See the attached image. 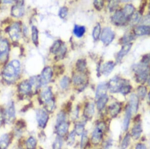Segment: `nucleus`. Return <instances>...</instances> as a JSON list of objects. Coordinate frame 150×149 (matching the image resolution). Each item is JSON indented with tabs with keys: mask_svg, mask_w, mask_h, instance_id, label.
Here are the masks:
<instances>
[{
	"mask_svg": "<svg viewBox=\"0 0 150 149\" xmlns=\"http://www.w3.org/2000/svg\"><path fill=\"white\" fill-rule=\"evenodd\" d=\"M20 63L18 60H13L10 62L3 71V77L8 82L15 81L20 72Z\"/></svg>",
	"mask_w": 150,
	"mask_h": 149,
	"instance_id": "f257e3e1",
	"label": "nucleus"
},
{
	"mask_svg": "<svg viewBox=\"0 0 150 149\" xmlns=\"http://www.w3.org/2000/svg\"><path fill=\"white\" fill-rule=\"evenodd\" d=\"M134 69L136 73L137 81L144 84L148 77L150 68L140 63L139 65H135Z\"/></svg>",
	"mask_w": 150,
	"mask_h": 149,
	"instance_id": "f03ea898",
	"label": "nucleus"
},
{
	"mask_svg": "<svg viewBox=\"0 0 150 149\" xmlns=\"http://www.w3.org/2000/svg\"><path fill=\"white\" fill-rule=\"evenodd\" d=\"M127 83V81H124L119 77H114L110 81L108 88L112 93H117L119 92L122 87Z\"/></svg>",
	"mask_w": 150,
	"mask_h": 149,
	"instance_id": "7ed1b4c3",
	"label": "nucleus"
},
{
	"mask_svg": "<svg viewBox=\"0 0 150 149\" xmlns=\"http://www.w3.org/2000/svg\"><path fill=\"white\" fill-rule=\"evenodd\" d=\"M106 128V125L104 123H100L94 130L92 137V142L95 145L99 144L102 139L103 132Z\"/></svg>",
	"mask_w": 150,
	"mask_h": 149,
	"instance_id": "20e7f679",
	"label": "nucleus"
},
{
	"mask_svg": "<svg viewBox=\"0 0 150 149\" xmlns=\"http://www.w3.org/2000/svg\"><path fill=\"white\" fill-rule=\"evenodd\" d=\"M115 38L114 32L110 28H104L101 35V39L103 43L106 45H109L112 42Z\"/></svg>",
	"mask_w": 150,
	"mask_h": 149,
	"instance_id": "39448f33",
	"label": "nucleus"
},
{
	"mask_svg": "<svg viewBox=\"0 0 150 149\" xmlns=\"http://www.w3.org/2000/svg\"><path fill=\"white\" fill-rule=\"evenodd\" d=\"M36 118L40 127L44 128L46 125L49 117L48 114L44 110L38 109L36 111Z\"/></svg>",
	"mask_w": 150,
	"mask_h": 149,
	"instance_id": "423d86ee",
	"label": "nucleus"
},
{
	"mask_svg": "<svg viewBox=\"0 0 150 149\" xmlns=\"http://www.w3.org/2000/svg\"><path fill=\"white\" fill-rule=\"evenodd\" d=\"M4 117L5 120L7 123H10L13 122L15 118V110L13 103H11L7 106Z\"/></svg>",
	"mask_w": 150,
	"mask_h": 149,
	"instance_id": "0eeeda50",
	"label": "nucleus"
},
{
	"mask_svg": "<svg viewBox=\"0 0 150 149\" xmlns=\"http://www.w3.org/2000/svg\"><path fill=\"white\" fill-rule=\"evenodd\" d=\"M127 17L122 11H118L115 13L112 17V23L117 26L123 25L126 22Z\"/></svg>",
	"mask_w": 150,
	"mask_h": 149,
	"instance_id": "6e6552de",
	"label": "nucleus"
},
{
	"mask_svg": "<svg viewBox=\"0 0 150 149\" xmlns=\"http://www.w3.org/2000/svg\"><path fill=\"white\" fill-rule=\"evenodd\" d=\"M20 33V26L18 23L13 24L9 29V34L13 41H16L19 39Z\"/></svg>",
	"mask_w": 150,
	"mask_h": 149,
	"instance_id": "1a4fd4ad",
	"label": "nucleus"
},
{
	"mask_svg": "<svg viewBox=\"0 0 150 149\" xmlns=\"http://www.w3.org/2000/svg\"><path fill=\"white\" fill-rule=\"evenodd\" d=\"M53 76V71L52 69L49 67H47L43 70L41 74V77L40 78L41 85H45L49 82Z\"/></svg>",
	"mask_w": 150,
	"mask_h": 149,
	"instance_id": "9d476101",
	"label": "nucleus"
},
{
	"mask_svg": "<svg viewBox=\"0 0 150 149\" xmlns=\"http://www.w3.org/2000/svg\"><path fill=\"white\" fill-rule=\"evenodd\" d=\"M9 44L5 40L0 41V60L5 61L8 57Z\"/></svg>",
	"mask_w": 150,
	"mask_h": 149,
	"instance_id": "9b49d317",
	"label": "nucleus"
},
{
	"mask_svg": "<svg viewBox=\"0 0 150 149\" xmlns=\"http://www.w3.org/2000/svg\"><path fill=\"white\" fill-rule=\"evenodd\" d=\"M69 129L68 123L64 121L57 122L56 130L58 135L60 137H63L68 132Z\"/></svg>",
	"mask_w": 150,
	"mask_h": 149,
	"instance_id": "f8f14e48",
	"label": "nucleus"
},
{
	"mask_svg": "<svg viewBox=\"0 0 150 149\" xmlns=\"http://www.w3.org/2000/svg\"><path fill=\"white\" fill-rule=\"evenodd\" d=\"M23 3V1L18 2L17 5L12 8L11 11L12 15L15 17H20L23 15L24 12V8L22 7Z\"/></svg>",
	"mask_w": 150,
	"mask_h": 149,
	"instance_id": "ddd939ff",
	"label": "nucleus"
},
{
	"mask_svg": "<svg viewBox=\"0 0 150 149\" xmlns=\"http://www.w3.org/2000/svg\"><path fill=\"white\" fill-rule=\"evenodd\" d=\"M138 97L135 94H132L130 98V106L129 108L133 113H136L138 109Z\"/></svg>",
	"mask_w": 150,
	"mask_h": 149,
	"instance_id": "4468645a",
	"label": "nucleus"
},
{
	"mask_svg": "<svg viewBox=\"0 0 150 149\" xmlns=\"http://www.w3.org/2000/svg\"><path fill=\"white\" fill-rule=\"evenodd\" d=\"M134 33L137 36H144L150 35V26H140L134 29Z\"/></svg>",
	"mask_w": 150,
	"mask_h": 149,
	"instance_id": "2eb2a0df",
	"label": "nucleus"
},
{
	"mask_svg": "<svg viewBox=\"0 0 150 149\" xmlns=\"http://www.w3.org/2000/svg\"><path fill=\"white\" fill-rule=\"evenodd\" d=\"M108 88V85L106 83H103L99 84L98 86L96 94V98L99 99L101 97L106 96Z\"/></svg>",
	"mask_w": 150,
	"mask_h": 149,
	"instance_id": "dca6fc26",
	"label": "nucleus"
},
{
	"mask_svg": "<svg viewBox=\"0 0 150 149\" xmlns=\"http://www.w3.org/2000/svg\"><path fill=\"white\" fill-rule=\"evenodd\" d=\"M132 45H133L132 43H127L122 47L121 50L118 53V55L117 57V61L119 62L120 60H121L123 58V57L129 52L130 49H131Z\"/></svg>",
	"mask_w": 150,
	"mask_h": 149,
	"instance_id": "f3484780",
	"label": "nucleus"
},
{
	"mask_svg": "<svg viewBox=\"0 0 150 149\" xmlns=\"http://www.w3.org/2000/svg\"><path fill=\"white\" fill-rule=\"evenodd\" d=\"M132 113V112L131 110L129 108V106H128L127 108L124 119V122H123V129H124V131L127 130L129 126L130 120L131 118Z\"/></svg>",
	"mask_w": 150,
	"mask_h": 149,
	"instance_id": "a211bd4d",
	"label": "nucleus"
},
{
	"mask_svg": "<svg viewBox=\"0 0 150 149\" xmlns=\"http://www.w3.org/2000/svg\"><path fill=\"white\" fill-rule=\"evenodd\" d=\"M19 88L21 93H23L24 94H28L31 93L32 86H31L30 82L25 81L21 83Z\"/></svg>",
	"mask_w": 150,
	"mask_h": 149,
	"instance_id": "6ab92c4d",
	"label": "nucleus"
},
{
	"mask_svg": "<svg viewBox=\"0 0 150 149\" xmlns=\"http://www.w3.org/2000/svg\"><path fill=\"white\" fill-rule=\"evenodd\" d=\"M115 64L112 61H109L103 65L102 71L105 76H108L114 68Z\"/></svg>",
	"mask_w": 150,
	"mask_h": 149,
	"instance_id": "aec40b11",
	"label": "nucleus"
},
{
	"mask_svg": "<svg viewBox=\"0 0 150 149\" xmlns=\"http://www.w3.org/2000/svg\"><path fill=\"white\" fill-rule=\"evenodd\" d=\"M52 93L51 90L50 88H47L43 91L41 94V101L43 103H47L51 99Z\"/></svg>",
	"mask_w": 150,
	"mask_h": 149,
	"instance_id": "412c9836",
	"label": "nucleus"
},
{
	"mask_svg": "<svg viewBox=\"0 0 150 149\" xmlns=\"http://www.w3.org/2000/svg\"><path fill=\"white\" fill-rule=\"evenodd\" d=\"M95 106L92 103H90L87 105L84 110V115L86 118H91L93 117L95 112Z\"/></svg>",
	"mask_w": 150,
	"mask_h": 149,
	"instance_id": "4be33fe9",
	"label": "nucleus"
},
{
	"mask_svg": "<svg viewBox=\"0 0 150 149\" xmlns=\"http://www.w3.org/2000/svg\"><path fill=\"white\" fill-rule=\"evenodd\" d=\"M121 110V106L118 103H114L111 105L109 108V111L112 117H116L119 113Z\"/></svg>",
	"mask_w": 150,
	"mask_h": 149,
	"instance_id": "5701e85b",
	"label": "nucleus"
},
{
	"mask_svg": "<svg viewBox=\"0 0 150 149\" xmlns=\"http://www.w3.org/2000/svg\"><path fill=\"white\" fill-rule=\"evenodd\" d=\"M142 133V129L140 125H135L132 130V135L135 140L138 139Z\"/></svg>",
	"mask_w": 150,
	"mask_h": 149,
	"instance_id": "b1692460",
	"label": "nucleus"
},
{
	"mask_svg": "<svg viewBox=\"0 0 150 149\" xmlns=\"http://www.w3.org/2000/svg\"><path fill=\"white\" fill-rule=\"evenodd\" d=\"M10 143V137L7 134L2 135L0 139V149H6Z\"/></svg>",
	"mask_w": 150,
	"mask_h": 149,
	"instance_id": "393cba45",
	"label": "nucleus"
},
{
	"mask_svg": "<svg viewBox=\"0 0 150 149\" xmlns=\"http://www.w3.org/2000/svg\"><path fill=\"white\" fill-rule=\"evenodd\" d=\"M85 27L84 26H78L76 25L75 26V28L74 29V33L77 37L80 38L83 36V35L85 32Z\"/></svg>",
	"mask_w": 150,
	"mask_h": 149,
	"instance_id": "a878e982",
	"label": "nucleus"
},
{
	"mask_svg": "<svg viewBox=\"0 0 150 149\" xmlns=\"http://www.w3.org/2000/svg\"><path fill=\"white\" fill-rule=\"evenodd\" d=\"M134 11H135V8L134 6L131 4H128L125 6V7H124L123 12L128 18L130 17V16L134 13Z\"/></svg>",
	"mask_w": 150,
	"mask_h": 149,
	"instance_id": "bb28decb",
	"label": "nucleus"
},
{
	"mask_svg": "<svg viewBox=\"0 0 150 149\" xmlns=\"http://www.w3.org/2000/svg\"><path fill=\"white\" fill-rule=\"evenodd\" d=\"M108 101V96L106 95L99 98L97 102V108L99 110H102L104 108Z\"/></svg>",
	"mask_w": 150,
	"mask_h": 149,
	"instance_id": "cd10ccee",
	"label": "nucleus"
},
{
	"mask_svg": "<svg viewBox=\"0 0 150 149\" xmlns=\"http://www.w3.org/2000/svg\"><path fill=\"white\" fill-rule=\"evenodd\" d=\"M37 145L36 139L33 137H30L27 140L26 147L27 149H35Z\"/></svg>",
	"mask_w": 150,
	"mask_h": 149,
	"instance_id": "c85d7f7f",
	"label": "nucleus"
},
{
	"mask_svg": "<svg viewBox=\"0 0 150 149\" xmlns=\"http://www.w3.org/2000/svg\"><path fill=\"white\" fill-rule=\"evenodd\" d=\"M130 142H131V137L130 135L127 134L122 142L121 147V149H126L128 146H129Z\"/></svg>",
	"mask_w": 150,
	"mask_h": 149,
	"instance_id": "c756f323",
	"label": "nucleus"
},
{
	"mask_svg": "<svg viewBox=\"0 0 150 149\" xmlns=\"http://www.w3.org/2000/svg\"><path fill=\"white\" fill-rule=\"evenodd\" d=\"M32 40L33 42L36 45H38V31L35 26H33L32 28Z\"/></svg>",
	"mask_w": 150,
	"mask_h": 149,
	"instance_id": "7c9ffc66",
	"label": "nucleus"
},
{
	"mask_svg": "<svg viewBox=\"0 0 150 149\" xmlns=\"http://www.w3.org/2000/svg\"><path fill=\"white\" fill-rule=\"evenodd\" d=\"M61 42L60 41H56L51 47V51L54 54H56L59 51L60 49L61 48Z\"/></svg>",
	"mask_w": 150,
	"mask_h": 149,
	"instance_id": "2f4dec72",
	"label": "nucleus"
},
{
	"mask_svg": "<svg viewBox=\"0 0 150 149\" xmlns=\"http://www.w3.org/2000/svg\"><path fill=\"white\" fill-rule=\"evenodd\" d=\"M100 32H101V26L100 24H98L94 28L93 32V36L95 40L99 38Z\"/></svg>",
	"mask_w": 150,
	"mask_h": 149,
	"instance_id": "473e14b6",
	"label": "nucleus"
},
{
	"mask_svg": "<svg viewBox=\"0 0 150 149\" xmlns=\"http://www.w3.org/2000/svg\"><path fill=\"white\" fill-rule=\"evenodd\" d=\"M75 134L78 135H82L84 132V125L83 124H78L75 126Z\"/></svg>",
	"mask_w": 150,
	"mask_h": 149,
	"instance_id": "72a5a7b5",
	"label": "nucleus"
},
{
	"mask_svg": "<svg viewBox=\"0 0 150 149\" xmlns=\"http://www.w3.org/2000/svg\"><path fill=\"white\" fill-rule=\"evenodd\" d=\"M130 21L132 23H135L138 22L141 19V16L140 13H134L130 17Z\"/></svg>",
	"mask_w": 150,
	"mask_h": 149,
	"instance_id": "f704fd0d",
	"label": "nucleus"
},
{
	"mask_svg": "<svg viewBox=\"0 0 150 149\" xmlns=\"http://www.w3.org/2000/svg\"><path fill=\"white\" fill-rule=\"evenodd\" d=\"M141 63L147 67L150 68V53L145 55L143 57Z\"/></svg>",
	"mask_w": 150,
	"mask_h": 149,
	"instance_id": "c9c22d12",
	"label": "nucleus"
},
{
	"mask_svg": "<svg viewBox=\"0 0 150 149\" xmlns=\"http://www.w3.org/2000/svg\"><path fill=\"white\" fill-rule=\"evenodd\" d=\"M131 86L129 85V84L127 83L122 87L121 89L120 90L119 92L125 95V94H128L129 93H130V91L131 90Z\"/></svg>",
	"mask_w": 150,
	"mask_h": 149,
	"instance_id": "e433bc0d",
	"label": "nucleus"
},
{
	"mask_svg": "<svg viewBox=\"0 0 150 149\" xmlns=\"http://www.w3.org/2000/svg\"><path fill=\"white\" fill-rule=\"evenodd\" d=\"M137 93L139 96L141 98H144L147 94V89L144 86H140L137 89Z\"/></svg>",
	"mask_w": 150,
	"mask_h": 149,
	"instance_id": "4c0bfd02",
	"label": "nucleus"
},
{
	"mask_svg": "<svg viewBox=\"0 0 150 149\" xmlns=\"http://www.w3.org/2000/svg\"><path fill=\"white\" fill-rule=\"evenodd\" d=\"M70 84V79L68 77L65 76L62 79L60 82V86L62 88H66Z\"/></svg>",
	"mask_w": 150,
	"mask_h": 149,
	"instance_id": "58836bf2",
	"label": "nucleus"
},
{
	"mask_svg": "<svg viewBox=\"0 0 150 149\" xmlns=\"http://www.w3.org/2000/svg\"><path fill=\"white\" fill-rule=\"evenodd\" d=\"M75 135L76 134H75V131H72L69 135L68 138L67 140V143L69 146H72L75 142Z\"/></svg>",
	"mask_w": 150,
	"mask_h": 149,
	"instance_id": "ea45409f",
	"label": "nucleus"
},
{
	"mask_svg": "<svg viewBox=\"0 0 150 149\" xmlns=\"http://www.w3.org/2000/svg\"><path fill=\"white\" fill-rule=\"evenodd\" d=\"M54 107H55V102L52 99H51L49 101L46 103L45 108H46L47 111H48L52 112L54 110Z\"/></svg>",
	"mask_w": 150,
	"mask_h": 149,
	"instance_id": "a19ab883",
	"label": "nucleus"
},
{
	"mask_svg": "<svg viewBox=\"0 0 150 149\" xmlns=\"http://www.w3.org/2000/svg\"><path fill=\"white\" fill-rule=\"evenodd\" d=\"M62 140L60 137L56 138L55 139V142L53 145V149H60L62 146Z\"/></svg>",
	"mask_w": 150,
	"mask_h": 149,
	"instance_id": "79ce46f5",
	"label": "nucleus"
},
{
	"mask_svg": "<svg viewBox=\"0 0 150 149\" xmlns=\"http://www.w3.org/2000/svg\"><path fill=\"white\" fill-rule=\"evenodd\" d=\"M85 81V78L83 76H75L74 78V83L76 85H80L84 83Z\"/></svg>",
	"mask_w": 150,
	"mask_h": 149,
	"instance_id": "37998d69",
	"label": "nucleus"
},
{
	"mask_svg": "<svg viewBox=\"0 0 150 149\" xmlns=\"http://www.w3.org/2000/svg\"><path fill=\"white\" fill-rule=\"evenodd\" d=\"M77 67L79 71H83L86 67V62L83 60H78L77 62Z\"/></svg>",
	"mask_w": 150,
	"mask_h": 149,
	"instance_id": "c03bdc74",
	"label": "nucleus"
},
{
	"mask_svg": "<svg viewBox=\"0 0 150 149\" xmlns=\"http://www.w3.org/2000/svg\"><path fill=\"white\" fill-rule=\"evenodd\" d=\"M68 13V9L66 7H62L61 9H60L59 13V15L60 16V18H61L62 19L65 18L67 15Z\"/></svg>",
	"mask_w": 150,
	"mask_h": 149,
	"instance_id": "a18cd8bd",
	"label": "nucleus"
},
{
	"mask_svg": "<svg viewBox=\"0 0 150 149\" xmlns=\"http://www.w3.org/2000/svg\"><path fill=\"white\" fill-rule=\"evenodd\" d=\"M87 140H88V135H87V132H84V133L82 134V139H81V146L82 148H84V146H85L87 142Z\"/></svg>",
	"mask_w": 150,
	"mask_h": 149,
	"instance_id": "49530a36",
	"label": "nucleus"
},
{
	"mask_svg": "<svg viewBox=\"0 0 150 149\" xmlns=\"http://www.w3.org/2000/svg\"><path fill=\"white\" fill-rule=\"evenodd\" d=\"M94 6L98 10H101L104 6V2L102 1H95L94 3Z\"/></svg>",
	"mask_w": 150,
	"mask_h": 149,
	"instance_id": "de8ad7c7",
	"label": "nucleus"
},
{
	"mask_svg": "<svg viewBox=\"0 0 150 149\" xmlns=\"http://www.w3.org/2000/svg\"><path fill=\"white\" fill-rule=\"evenodd\" d=\"M133 39V36L131 34H127L125 35L123 38V42L124 43H128V42L131 41Z\"/></svg>",
	"mask_w": 150,
	"mask_h": 149,
	"instance_id": "09e8293b",
	"label": "nucleus"
},
{
	"mask_svg": "<svg viewBox=\"0 0 150 149\" xmlns=\"http://www.w3.org/2000/svg\"><path fill=\"white\" fill-rule=\"evenodd\" d=\"M118 1H111V2H110L109 5L110 9L111 11L114 10L116 7L118 6Z\"/></svg>",
	"mask_w": 150,
	"mask_h": 149,
	"instance_id": "8fccbe9b",
	"label": "nucleus"
},
{
	"mask_svg": "<svg viewBox=\"0 0 150 149\" xmlns=\"http://www.w3.org/2000/svg\"><path fill=\"white\" fill-rule=\"evenodd\" d=\"M135 149H148L147 147L144 144H139L137 145Z\"/></svg>",
	"mask_w": 150,
	"mask_h": 149,
	"instance_id": "3c124183",
	"label": "nucleus"
},
{
	"mask_svg": "<svg viewBox=\"0 0 150 149\" xmlns=\"http://www.w3.org/2000/svg\"><path fill=\"white\" fill-rule=\"evenodd\" d=\"M2 119H3V116L1 113H0V123L2 122Z\"/></svg>",
	"mask_w": 150,
	"mask_h": 149,
	"instance_id": "603ef678",
	"label": "nucleus"
},
{
	"mask_svg": "<svg viewBox=\"0 0 150 149\" xmlns=\"http://www.w3.org/2000/svg\"><path fill=\"white\" fill-rule=\"evenodd\" d=\"M148 84L149 86H150V78H149V79L148 80Z\"/></svg>",
	"mask_w": 150,
	"mask_h": 149,
	"instance_id": "864d4df0",
	"label": "nucleus"
},
{
	"mask_svg": "<svg viewBox=\"0 0 150 149\" xmlns=\"http://www.w3.org/2000/svg\"><path fill=\"white\" fill-rule=\"evenodd\" d=\"M12 1H5L4 3H12Z\"/></svg>",
	"mask_w": 150,
	"mask_h": 149,
	"instance_id": "5fc2aeb1",
	"label": "nucleus"
},
{
	"mask_svg": "<svg viewBox=\"0 0 150 149\" xmlns=\"http://www.w3.org/2000/svg\"><path fill=\"white\" fill-rule=\"evenodd\" d=\"M149 100H150V93H149Z\"/></svg>",
	"mask_w": 150,
	"mask_h": 149,
	"instance_id": "6e6d98bb",
	"label": "nucleus"
},
{
	"mask_svg": "<svg viewBox=\"0 0 150 149\" xmlns=\"http://www.w3.org/2000/svg\"><path fill=\"white\" fill-rule=\"evenodd\" d=\"M149 12H150V4H149Z\"/></svg>",
	"mask_w": 150,
	"mask_h": 149,
	"instance_id": "4d7b16f0",
	"label": "nucleus"
}]
</instances>
